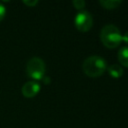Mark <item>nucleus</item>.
I'll use <instances>...</instances> for the list:
<instances>
[{
	"label": "nucleus",
	"instance_id": "obj_13",
	"mask_svg": "<svg viewBox=\"0 0 128 128\" xmlns=\"http://www.w3.org/2000/svg\"><path fill=\"white\" fill-rule=\"evenodd\" d=\"M42 79H44V80H45V81H44L45 83H49V82H50V78H49V77H45V76H44Z\"/></svg>",
	"mask_w": 128,
	"mask_h": 128
},
{
	"label": "nucleus",
	"instance_id": "obj_3",
	"mask_svg": "<svg viewBox=\"0 0 128 128\" xmlns=\"http://www.w3.org/2000/svg\"><path fill=\"white\" fill-rule=\"evenodd\" d=\"M46 66L45 62L39 57H32L28 60L26 65V73L34 81L42 80L45 76Z\"/></svg>",
	"mask_w": 128,
	"mask_h": 128
},
{
	"label": "nucleus",
	"instance_id": "obj_10",
	"mask_svg": "<svg viewBox=\"0 0 128 128\" xmlns=\"http://www.w3.org/2000/svg\"><path fill=\"white\" fill-rule=\"evenodd\" d=\"M5 14H6V9H5V6L0 2V21L4 18V16H5Z\"/></svg>",
	"mask_w": 128,
	"mask_h": 128
},
{
	"label": "nucleus",
	"instance_id": "obj_1",
	"mask_svg": "<svg viewBox=\"0 0 128 128\" xmlns=\"http://www.w3.org/2000/svg\"><path fill=\"white\" fill-rule=\"evenodd\" d=\"M83 72L92 78L101 76L107 69V62L98 55H92L87 57L82 64Z\"/></svg>",
	"mask_w": 128,
	"mask_h": 128
},
{
	"label": "nucleus",
	"instance_id": "obj_5",
	"mask_svg": "<svg viewBox=\"0 0 128 128\" xmlns=\"http://www.w3.org/2000/svg\"><path fill=\"white\" fill-rule=\"evenodd\" d=\"M39 91H40V84L34 80L27 81L21 88V92L23 96L26 98H32L36 96Z\"/></svg>",
	"mask_w": 128,
	"mask_h": 128
},
{
	"label": "nucleus",
	"instance_id": "obj_4",
	"mask_svg": "<svg viewBox=\"0 0 128 128\" xmlns=\"http://www.w3.org/2000/svg\"><path fill=\"white\" fill-rule=\"evenodd\" d=\"M74 24L77 30L81 32H87L88 30L91 29L93 25V17L91 13L88 11L85 10L79 11L74 18Z\"/></svg>",
	"mask_w": 128,
	"mask_h": 128
},
{
	"label": "nucleus",
	"instance_id": "obj_2",
	"mask_svg": "<svg viewBox=\"0 0 128 128\" xmlns=\"http://www.w3.org/2000/svg\"><path fill=\"white\" fill-rule=\"evenodd\" d=\"M100 39L107 48H116L122 42V34L118 27L113 24H107L101 29Z\"/></svg>",
	"mask_w": 128,
	"mask_h": 128
},
{
	"label": "nucleus",
	"instance_id": "obj_7",
	"mask_svg": "<svg viewBox=\"0 0 128 128\" xmlns=\"http://www.w3.org/2000/svg\"><path fill=\"white\" fill-rule=\"evenodd\" d=\"M108 73L111 77L113 78H119L123 75L124 73V70H123V67L119 64H113L111 66H109L108 68Z\"/></svg>",
	"mask_w": 128,
	"mask_h": 128
},
{
	"label": "nucleus",
	"instance_id": "obj_12",
	"mask_svg": "<svg viewBox=\"0 0 128 128\" xmlns=\"http://www.w3.org/2000/svg\"><path fill=\"white\" fill-rule=\"evenodd\" d=\"M122 41H124L126 44H128V31L124 33V35H122Z\"/></svg>",
	"mask_w": 128,
	"mask_h": 128
},
{
	"label": "nucleus",
	"instance_id": "obj_8",
	"mask_svg": "<svg viewBox=\"0 0 128 128\" xmlns=\"http://www.w3.org/2000/svg\"><path fill=\"white\" fill-rule=\"evenodd\" d=\"M121 3H122L121 0H100V1H99V4H100L103 8L107 9V10L115 9V8H117Z\"/></svg>",
	"mask_w": 128,
	"mask_h": 128
},
{
	"label": "nucleus",
	"instance_id": "obj_11",
	"mask_svg": "<svg viewBox=\"0 0 128 128\" xmlns=\"http://www.w3.org/2000/svg\"><path fill=\"white\" fill-rule=\"evenodd\" d=\"M23 3L25 4V5H27V6H31V7H33V6H35L36 4H38V1L37 0H23Z\"/></svg>",
	"mask_w": 128,
	"mask_h": 128
},
{
	"label": "nucleus",
	"instance_id": "obj_6",
	"mask_svg": "<svg viewBox=\"0 0 128 128\" xmlns=\"http://www.w3.org/2000/svg\"><path fill=\"white\" fill-rule=\"evenodd\" d=\"M118 61L120 62L121 66L128 67V47L123 46L118 50Z\"/></svg>",
	"mask_w": 128,
	"mask_h": 128
},
{
	"label": "nucleus",
	"instance_id": "obj_9",
	"mask_svg": "<svg viewBox=\"0 0 128 128\" xmlns=\"http://www.w3.org/2000/svg\"><path fill=\"white\" fill-rule=\"evenodd\" d=\"M72 4H73V6L77 9V10H80V11H82V9L85 7V5H86V3H85V1H83V0H74V1H72Z\"/></svg>",
	"mask_w": 128,
	"mask_h": 128
}]
</instances>
